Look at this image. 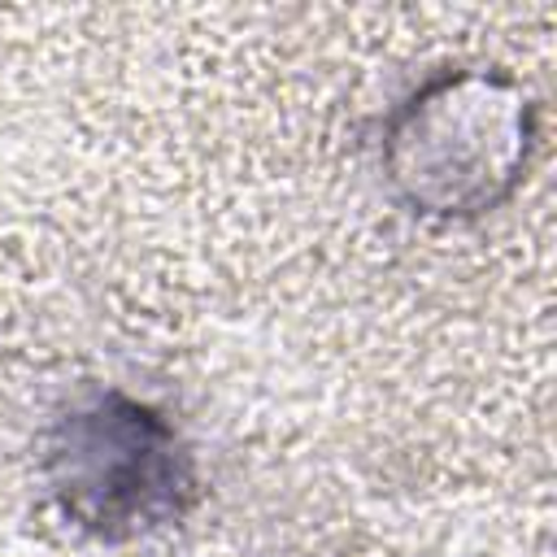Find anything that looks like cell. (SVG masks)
I'll return each mask as SVG.
<instances>
[{"label":"cell","mask_w":557,"mask_h":557,"mask_svg":"<svg viewBox=\"0 0 557 557\" xmlns=\"http://www.w3.org/2000/svg\"><path fill=\"white\" fill-rule=\"evenodd\" d=\"M544 148V100L496 61H444L379 117L387 200L426 226H474L513 205Z\"/></svg>","instance_id":"1"},{"label":"cell","mask_w":557,"mask_h":557,"mask_svg":"<svg viewBox=\"0 0 557 557\" xmlns=\"http://www.w3.org/2000/svg\"><path fill=\"white\" fill-rule=\"evenodd\" d=\"M35 474L57 518L96 544L165 535L205 496L200 457L183 426L122 383H87L44 422Z\"/></svg>","instance_id":"2"}]
</instances>
